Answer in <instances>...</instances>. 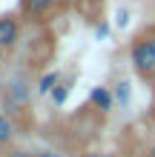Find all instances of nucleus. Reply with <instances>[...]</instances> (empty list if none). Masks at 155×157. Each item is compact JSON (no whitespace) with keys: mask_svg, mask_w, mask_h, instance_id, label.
<instances>
[{"mask_svg":"<svg viewBox=\"0 0 155 157\" xmlns=\"http://www.w3.org/2000/svg\"><path fill=\"white\" fill-rule=\"evenodd\" d=\"M3 157H35V151H26V149H9Z\"/></svg>","mask_w":155,"mask_h":157,"instance_id":"obj_10","label":"nucleus"},{"mask_svg":"<svg viewBox=\"0 0 155 157\" xmlns=\"http://www.w3.org/2000/svg\"><path fill=\"white\" fill-rule=\"evenodd\" d=\"M84 157H115V154H109V151H89V154H84Z\"/></svg>","mask_w":155,"mask_h":157,"instance_id":"obj_13","label":"nucleus"},{"mask_svg":"<svg viewBox=\"0 0 155 157\" xmlns=\"http://www.w3.org/2000/svg\"><path fill=\"white\" fill-rule=\"evenodd\" d=\"M6 103L9 106H26L29 103V83H26V77H14L6 86Z\"/></svg>","mask_w":155,"mask_h":157,"instance_id":"obj_4","label":"nucleus"},{"mask_svg":"<svg viewBox=\"0 0 155 157\" xmlns=\"http://www.w3.org/2000/svg\"><path fill=\"white\" fill-rule=\"evenodd\" d=\"M129 60H132V69L138 77H147V80L155 77V43L149 34H144V37H138L132 43Z\"/></svg>","mask_w":155,"mask_h":157,"instance_id":"obj_1","label":"nucleus"},{"mask_svg":"<svg viewBox=\"0 0 155 157\" xmlns=\"http://www.w3.org/2000/svg\"><path fill=\"white\" fill-rule=\"evenodd\" d=\"M126 23H129V12L121 9V12H118V26H126Z\"/></svg>","mask_w":155,"mask_h":157,"instance_id":"obj_12","label":"nucleus"},{"mask_svg":"<svg viewBox=\"0 0 155 157\" xmlns=\"http://www.w3.org/2000/svg\"><path fill=\"white\" fill-rule=\"evenodd\" d=\"M14 140V123L9 120V114H0V149Z\"/></svg>","mask_w":155,"mask_h":157,"instance_id":"obj_7","label":"nucleus"},{"mask_svg":"<svg viewBox=\"0 0 155 157\" xmlns=\"http://www.w3.org/2000/svg\"><path fill=\"white\" fill-rule=\"evenodd\" d=\"M69 91H72L69 80H60L58 86L52 89V94H49V97H52V103H55V106H63V103H66V97H69Z\"/></svg>","mask_w":155,"mask_h":157,"instance_id":"obj_8","label":"nucleus"},{"mask_svg":"<svg viewBox=\"0 0 155 157\" xmlns=\"http://www.w3.org/2000/svg\"><path fill=\"white\" fill-rule=\"evenodd\" d=\"M78 3H98V0H78Z\"/></svg>","mask_w":155,"mask_h":157,"instance_id":"obj_15","label":"nucleus"},{"mask_svg":"<svg viewBox=\"0 0 155 157\" xmlns=\"http://www.w3.org/2000/svg\"><path fill=\"white\" fill-rule=\"evenodd\" d=\"M20 40V20L14 14H3L0 17V49H12Z\"/></svg>","mask_w":155,"mask_h":157,"instance_id":"obj_3","label":"nucleus"},{"mask_svg":"<svg viewBox=\"0 0 155 157\" xmlns=\"http://www.w3.org/2000/svg\"><path fill=\"white\" fill-rule=\"evenodd\" d=\"M89 103H92L98 112H112L115 97H112V91H109L106 86H95L92 91H89Z\"/></svg>","mask_w":155,"mask_h":157,"instance_id":"obj_5","label":"nucleus"},{"mask_svg":"<svg viewBox=\"0 0 155 157\" xmlns=\"http://www.w3.org/2000/svg\"><path fill=\"white\" fill-rule=\"evenodd\" d=\"M58 6H63V0H23L20 9L29 20H43L46 14H52Z\"/></svg>","mask_w":155,"mask_h":157,"instance_id":"obj_2","label":"nucleus"},{"mask_svg":"<svg viewBox=\"0 0 155 157\" xmlns=\"http://www.w3.org/2000/svg\"><path fill=\"white\" fill-rule=\"evenodd\" d=\"M112 97L118 100V103H121V106H126V103H129V83H118V86H115V91H112Z\"/></svg>","mask_w":155,"mask_h":157,"instance_id":"obj_9","label":"nucleus"},{"mask_svg":"<svg viewBox=\"0 0 155 157\" xmlns=\"http://www.w3.org/2000/svg\"><path fill=\"white\" fill-rule=\"evenodd\" d=\"M0 52H3V49H0Z\"/></svg>","mask_w":155,"mask_h":157,"instance_id":"obj_17","label":"nucleus"},{"mask_svg":"<svg viewBox=\"0 0 155 157\" xmlns=\"http://www.w3.org/2000/svg\"><path fill=\"white\" fill-rule=\"evenodd\" d=\"M60 83V75L58 71H46V75H40L38 77V94L43 97V94H52V89Z\"/></svg>","mask_w":155,"mask_h":157,"instance_id":"obj_6","label":"nucleus"},{"mask_svg":"<svg viewBox=\"0 0 155 157\" xmlns=\"http://www.w3.org/2000/svg\"><path fill=\"white\" fill-rule=\"evenodd\" d=\"M35 157H63V154H58L55 149H40V151H35Z\"/></svg>","mask_w":155,"mask_h":157,"instance_id":"obj_11","label":"nucleus"},{"mask_svg":"<svg viewBox=\"0 0 155 157\" xmlns=\"http://www.w3.org/2000/svg\"><path fill=\"white\" fill-rule=\"evenodd\" d=\"M149 157H155V140H152V146H149Z\"/></svg>","mask_w":155,"mask_h":157,"instance_id":"obj_14","label":"nucleus"},{"mask_svg":"<svg viewBox=\"0 0 155 157\" xmlns=\"http://www.w3.org/2000/svg\"><path fill=\"white\" fill-rule=\"evenodd\" d=\"M149 37H152V43H155V32H152V34H149Z\"/></svg>","mask_w":155,"mask_h":157,"instance_id":"obj_16","label":"nucleus"}]
</instances>
